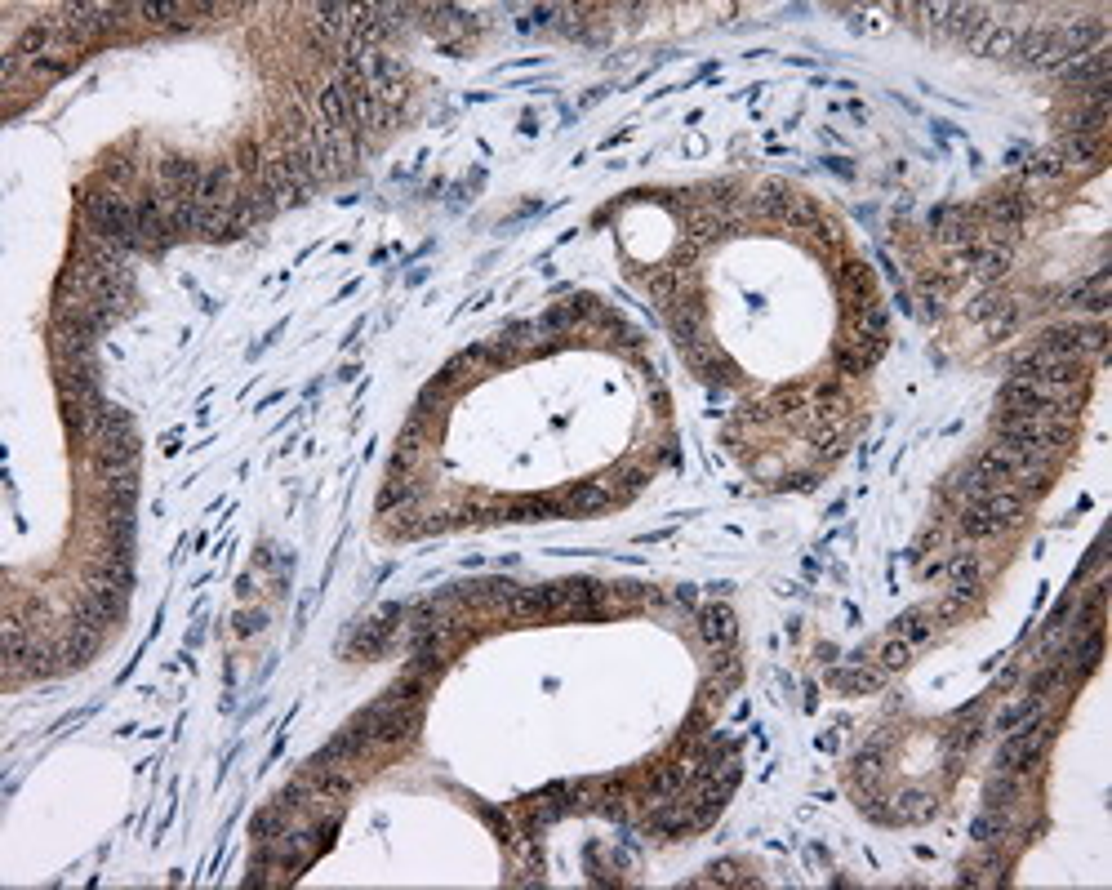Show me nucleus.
<instances>
[{"mask_svg": "<svg viewBox=\"0 0 1112 890\" xmlns=\"http://www.w3.org/2000/svg\"><path fill=\"white\" fill-rule=\"evenodd\" d=\"M89 450H94V472L107 481V477H121V472H134L143 445H138V432L129 428V432H98Z\"/></svg>", "mask_w": 1112, "mask_h": 890, "instance_id": "20e7f679", "label": "nucleus"}, {"mask_svg": "<svg viewBox=\"0 0 1112 890\" xmlns=\"http://www.w3.org/2000/svg\"><path fill=\"white\" fill-rule=\"evenodd\" d=\"M677 601H681V606H694V588H690V583H681V588H677Z\"/></svg>", "mask_w": 1112, "mask_h": 890, "instance_id": "09e8293b", "label": "nucleus"}, {"mask_svg": "<svg viewBox=\"0 0 1112 890\" xmlns=\"http://www.w3.org/2000/svg\"><path fill=\"white\" fill-rule=\"evenodd\" d=\"M396 619H401V606H383L374 619H365L356 628V637L347 641V650L361 659H379L387 646H392V632H396Z\"/></svg>", "mask_w": 1112, "mask_h": 890, "instance_id": "0eeeda50", "label": "nucleus"}, {"mask_svg": "<svg viewBox=\"0 0 1112 890\" xmlns=\"http://www.w3.org/2000/svg\"><path fill=\"white\" fill-rule=\"evenodd\" d=\"M419 503V490L410 486V477H387L379 499H374V508H379V517H387V512H405Z\"/></svg>", "mask_w": 1112, "mask_h": 890, "instance_id": "bb28decb", "label": "nucleus"}, {"mask_svg": "<svg viewBox=\"0 0 1112 890\" xmlns=\"http://www.w3.org/2000/svg\"><path fill=\"white\" fill-rule=\"evenodd\" d=\"M481 819H485V824L494 828V833L503 837V842H516V837H512V828H508V815H503V810H494V806H481Z\"/></svg>", "mask_w": 1112, "mask_h": 890, "instance_id": "49530a36", "label": "nucleus"}, {"mask_svg": "<svg viewBox=\"0 0 1112 890\" xmlns=\"http://www.w3.org/2000/svg\"><path fill=\"white\" fill-rule=\"evenodd\" d=\"M757 877L743 873V864H734V859H717V864H708V877H703V886H752Z\"/></svg>", "mask_w": 1112, "mask_h": 890, "instance_id": "4c0bfd02", "label": "nucleus"}, {"mask_svg": "<svg viewBox=\"0 0 1112 890\" xmlns=\"http://www.w3.org/2000/svg\"><path fill=\"white\" fill-rule=\"evenodd\" d=\"M1015 325H1019V308H1015V303H1006L1001 312H992V316H988V321H984V330H988V339H1006V334L1015 330Z\"/></svg>", "mask_w": 1112, "mask_h": 890, "instance_id": "79ce46f5", "label": "nucleus"}, {"mask_svg": "<svg viewBox=\"0 0 1112 890\" xmlns=\"http://www.w3.org/2000/svg\"><path fill=\"white\" fill-rule=\"evenodd\" d=\"M1015 677H1019V672H1015V668H1006V672H1001V677H997V686H992V695H1001V690H1010V686H1015Z\"/></svg>", "mask_w": 1112, "mask_h": 890, "instance_id": "de8ad7c7", "label": "nucleus"}, {"mask_svg": "<svg viewBox=\"0 0 1112 890\" xmlns=\"http://www.w3.org/2000/svg\"><path fill=\"white\" fill-rule=\"evenodd\" d=\"M610 503H614V494H610V486H601V481H579V486L565 490V512H570V517H597Z\"/></svg>", "mask_w": 1112, "mask_h": 890, "instance_id": "2eb2a0df", "label": "nucleus"}, {"mask_svg": "<svg viewBox=\"0 0 1112 890\" xmlns=\"http://www.w3.org/2000/svg\"><path fill=\"white\" fill-rule=\"evenodd\" d=\"M419 721H423V708H401V704H387V699H374V704L356 712L347 726L361 730L374 748H405L419 735Z\"/></svg>", "mask_w": 1112, "mask_h": 890, "instance_id": "f257e3e1", "label": "nucleus"}, {"mask_svg": "<svg viewBox=\"0 0 1112 890\" xmlns=\"http://www.w3.org/2000/svg\"><path fill=\"white\" fill-rule=\"evenodd\" d=\"M414 463H419V450H405V445H396L392 459H387V477H410Z\"/></svg>", "mask_w": 1112, "mask_h": 890, "instance_id": "37998d69", "label": "nucleus"}, {"mask_svg": "<svg viewBox=\"0 0 1112 890\" xmlns=\"http://www.w3.org/2000/svg\"><path fill=\"white\" fill-rule=\"evenodd\" d=\"M1046 744H1050V721L1037 712V717H1028L1019 730L1001 735L997 770H1001V775H1015V779L1032 775V770L1041 766V753H1046Z\"/></svg>", "mask_w": 1112, "mask_h": 890, "instance_id": "f03ea898", "label": "nucleus"}, {"mask_svg": "<svg viewBox=\"0 0 1112 890\" xmlns=\"http://www.w3.org/2000/svg\"><path fill=\"white\" fill-rule=\"evenodd\" d=\"M285 828H290V810H285L281 801H267V806H258L254 819H250V837H254V842H276Z\"/></svg>", "mask_w": 1112, "mask_h": 890, "instance_id": "b1692460", "label": "nucleus"}, {"mask_svg": "<svg viewBox=\"0 0 1112 890\" xmlns=\"http://www.w3.org/2000/svg\"><path fill=\"white\" fill-rule=\"evenodd\" d=\"M685 788H690V770H685V761H659V766H650V775H645V797L654 801H677Z\"/></svg>", "mask_w": 1112, "mask_h": 890, "instance_id": "f8f14e48", "label": "nucleus"}, {"mask_svg": "<svg viewBox=\"0 0 1112 890\" xmlns=\"http://www.w3.org/2000/svg\"><path fill=\"white\" fill-rule=\"evenodd\" d=\"M303 775L312 779V788H316L321 801H343V797L356 793V779L347 775V766H307Z\"/></svg>", "mask_w": 1112, "mask_h": 890, "instance_id": "dca6fc26", "label": "nucleus"}, {"mask_svg": "<svg viewBox=\"0 0 1112 890\" xmlns=\"http://www.w3.org/2000/svg\"><path fill=\"white\" fill-rule=\"evenodd\" d=\"M930 227H935V236L948 250L984 241V223H979V214L970 205H939V210H930Z\"/></svg>", "mask_w": 1112, "mask_h": 890, "instance_id": "39448f33", "label": "nucleus"}, {"mask_svg": "<svg viewBox=\"0 0 1112 890\" xmlns=\"http://www.w3.org/2000/svg\"><path fill=\"white\" fill-rule=\"evenodd\" d=\"M1055 152H1059V161H1064V170H1072V165H1099V161H1104V138L1064 134Z\"/></svg>", "mask_w": 1112, "mask_h": 890, "instance_id": "412c9836", "label": "nucleus"}, {"mask_svg": "<svg viewBox=\"0 0 1112 890\" xmlns=\"http://www.w3.org/2000/svg\"><path fill=\"white\" fill-rule=\"evenodd\" d=\"M1108 72H1112V49H1104V45L1059 67L1064 85H1077V89H1086V85H1095V81H1108Z\"/></svg>", "mask_w": 1112, "mask_h": 890, "instance_id": "ddd939ff", "label": "nucleus"}, {"mask_svg": "<svg viewBox=\"0 0 1112 890\" xmlns=\"http://www.w3.org/2000/svg\"><path fill=\"white\" fill-rule=\"evenodd\" d=\"M1037 712H1046V699H1041V695H1024L1019 704H1010V708H1001V712H997L992 730H997V735H1010V730H1019L1028 717H1037Z\"/></svg>", "mask_w": 1112, "mask_h": 890, "instance_id": "7c9ffc66", "label": "nucleus"}, {"mask_svg": "<svg viewBox=\"0 0 1112 890\" xmlns=\"http://www.w3.org/2000/svg\"><path fill=\"white\" fill-rule=\"evenodd\" d=\"M1024 174L1032 183H1059L1068 170H1064V161H1059V152H1032L1024 161Z\"/></svg>", "mask_w": 1112, "mask_h": 890, "instance_id": "c9c22d12", "label": "nucleus"}, {"mask_svg": "<svg viewBox=\"0 0 1112 890\" xmlns=\"http://www.w3.org/2000/svg\"><path fill=\"white\" fill-rule=\"evenodd\" d=\"M1019 793H1024V784H1019L1015 775H1001L997 770V775L984 784V806L988 810H1010L1019 801Z\"/></svg>", "mask_w": 1112, "mask_h": 890, "instance_id": "2f4dec72", "label": "nucleus"}, {"mask_svg": "<svg viewBox=\"0 0 1112 890\" xmlns=\"http://www.w3.org/2000/svg\"><path fill=\"white\" fill-rule=\"evenodd\" d=\"M201 161H192V156L183 152H161L156 156V192L161 196H196V187H201Z\"/></svg>", "mask_w": 1112, "mask_h": 890, "instance_id": "423d86ee", "label": "nucleus"}, {"mask_svg": "<svg viewBox=\"0 0 1112 890\" xmlns=\"http://www.w3.org/2000/svg\"><path fill=\"white\" fill-rule=\"evenodd\" d=\"M428 690H432V677H423V672H410V668H405V677H396L392 686L383 690V699H387V704H401V708H423Z\"/></svg>", "mask_w": 1112, "mask_h": 890, "instance_id": "aec40b11", "label": "nucleus"}, {"mask_svg": "<svg viewBox=\"0 0 1112 890\" xmlns=\"http://www.w3.org/2000/svg\"><path fill=\"white\" fill-rule=\"evenodd\" d=\"M605 481H614V486H610L614 503H628V499H637V494L650 486V468H641V463H619V468H614Z\"/></svg>", "mask_w": 1112, "mask_h": 890, "instance_id": "a878e982", "label": "nucleus"}, {"mask_svg": "<svg viewBox=\"0 0 1112 890\" xmlns=\"http://www.w3.org/2000/svg\"><path fill=\"white\" fill-rule=\"evenodd\" d=\"M832 370H837L841 379H859V374H868L872 365H868V356H863L855 343L837 339V343H832Z\"/></svg>", "mask_w": 1112, "mask_h": 890, "instance_id": "473e14b6", "label": "nucleus"}, {"mask_svg": "<svg viewBox=\"0 0 1112 890\" xmlns=\"http://www.w3.org/2000/svg\"><path fill=\"white\" fill-rule=\"evenodd\" d=\"M890 672H881L877 664H846V668H832L828 672V686L841 690V695H877L881 686H886Z\"/></svg>", "mask_w": 1112, "mask_h": 890, "instance_id": "9d476101", "label": "nucleus"}, {"mask_svg": "<svg viewBox=\"0 0 1112 890\" xmlns=\"http://www.w3.org/2000/svg\"><path fill=\"white\" fill-rule=\"evenodd\" d=\"M943 575H948V583H952L948 592L975 601V592H979V557L975 552H952V557L943 561Z\"/></svg>", "mask_w": 1112, "mask_h": 890, "instance_id": "f3484780", "label": "nucleus"}, {"mask_svg": "<svg viewBox=\"0 0 1112 890\" xmlns=\"http://www.w3.org/2000/svg\"><path fill=\"white\" fill-rule=\"evenodd\" d=\"M823 223V210L819 205L810 201V196H792V205H788V214H783V227H792V232H814V227Z\"/></svg>", "mask_w": 1112, "mask_h": 890, "instance_id": "72a5a7b5", "label": "nucleus"}, {"mask_svg": "<svg viewBox=\"0 0 1112 890\" xmlns=\"http://www.w3.org/2000/svg\"><path fill=\"white\" fill-rule=\"evenodd\" d=\"M1015 45H1019V32H1010V27H1001V23H992L975 41V49L984 58H1006V54H1015Z\"/></svg>", "mask_w": 1112, "mask_h": 890, "instance_id": "f704fd0d", "label": "nucleus"}, {"mask_svg": "<svg viewBox=\"0 0 1112 890\" xmlns=\"http://www.w3.org/2000/svg\"><path fill=\"white\" fill-rule=\"evenodd\" d=\"M98 646H103V637H98V632H89V628H81V623H67V632H63V641H58V668H85L89 659L98 655Z\"/></svg>", "mask_w": 1112, "mask_h": 890, "instance_id": "9b49d317", "label": "nucleus"}, {"mask_svg": "<svg viewBox=\"0 0 1112 890\" xmlns=\"http://www.w3.org/2000/svg\"><path fill=\"white\" fill-rule=\"evenodd\" d=\"M979 508H984V512H992V517H997L1001 526H1019V521H1024V508H1028V499H1024V494H1019V490L1001 486V490L984 494V499H979Z\"/></svg>", "mask_w": 1112, "mask_h": 890, "instance_id": "4be33fe9", "label": "nucleus"}, {"mask_svg": "<svg viewBox=\"0 0 1112 890\" xmlns=\"http://www.w3.org/2000/svg\"><path fill=\"white\" fill-rule=\"evenodd\" d=\"M454 401V392L445 388V383H428V388L419 392V405H414V414H423V419H428V414H436V410H445V405Z\"/></svg>", "mask_w": 1112, "mask_h": 890, "instance_id": "ea45409f", "label": "nucleus"}, {"mask_svg": "<svg viewBox=\"0 0 1112 890\" xmlns=\"http://www.w3.org/2000/svg\"><path fill=\"white\" fill-rule=\"evenodd\" d=\"M1046 49H1050V27H1032L1028 36H1019L1015 54H1019V63H1028V67H1041V58H1046Z\"/></svg>", "mask_w": 1112, "mask_h": 890, "instance_id": "58836bf2", "label": "nucleus"}, {"mask_svg": "<svg viewBox=\"0 0 1112 890\" xmlns=\"http://www.w3.org/2000/svg\"><path fill=\"white\" fill-rule=\"evenodd\" d=\"M316 125H321L325 134L352 130V116H347V103H343V94H339V85H334V81H325L321 89H316Z\"/></svg>", "mask_w": 1112, "mask_h": 890, "instance_id": "4468645a", "label": "nucleus"}, {"mask_svg": "<svg viewBox=\"0 0 1112 890\" xmlns=\"http://www.w3.org/2000/svg\"><path fill=\"white\" fill-rule=\"evenodd\" d=\"M872 664H877L881 672H903L912 664V646L908 641H899V637H886L877 646V659H872Z\"/></svg>", "mask_w": 1112, "mask_h": 890, "instance_id": "e433bc0d", "label": "nucleus"}, {"mask_svg": "<svg viewBox=\"0 0 1112 890\" xmlns=\"http://www.w3.org/2000/svg\"><path fill=\"white\" fill-rule=\"evenodd\" d=\"M1059 681H1064V668H1059L1055 659H1046V668H1037V672L1028 677V695H1041V699H1046L1050 690L1059 686Z\"/></svg>", "mask_w": 1112, "mask_h": 890, "instance_id": "a19ab883", "label": "nucleus"}, {"mask_svg": "<svg viewBox=\"0 0 1112 890\" xmlns=\"http://www.w3.org/2000/svg\"><path fill=\"white\" fill-rule=\"evenodd\" d=\"M445 668V641L441 632H419L410 650V672H423V677H436Z\"/></svg>", "mask_w": 1112, "mask_h": 890, "instance_id": "6ab92c4d", "label": "nucleus"}, {"mask_svg": "<svg viewBox=\"0 0 1112 890\" xmlns=\"http://www.w3.org/2000/svg\"><path fill=\"white\" fill-rule=\"evenodd\" d=\"M957 530L966 534V539H992V534H1001L1006 526H1001L992 512H984L979 503H961V517H957Z\"/></svg>", "mask_w": 1112, "mask_h": 890, "instance_id": "c756f323", "label": "nucleus"}, {"mask_svg": "<svg viewBox=\"0 0 1112 890\" xmlns=\"http://www.w3.org/2000/svg\"><path fill=\"white\" fill-rule=\"evenodd\" d=\"M890 806H895V824H921V819L935 815V797L921 793V788H903Z\"/></svg>", "mask_w": 1112, "mask_h": 890, "instance_id": "c85d7f7f", "label": "nucleus"}, {"mask_svg": "<svg viewBox=\"0 0 1112 890\" xmlns=\"http://www.w3.org/2000/svg\"><path fill=\"white\" fill-rule=\"evenodd\" d=\"M970 837H975V846H1001L1010 837V815L1006 810H979L975 819H970Z\"/></svg>", "mask_w": 1112, "mask_h": 890, "instance_id": "393cba45", "label": "nucleus"}, {"mask_svg": "<svg viewBox=\"0 0 1112 890\" xmlns=\"http://www.w3.org/2000/svg\"><path fill=\"white\" fill-rule=\"evenodd\" d=\"M645 828L663 842H681V837L694 833V819H690V806L677 797V801H654L650 815H645Z\"/></svg>", "mask_w": 1112, "mask_h": 890, "instance_id": "1a4fd4ad", "label": "nucleus"}, {"mask_svg": "<svg viewBox=\"0 0 1112 890\" xmlns=\"http://www.w3.org/2000/svg\"><path fill=\"white\" fill-rule=\"evenodd\" d=\"M1006 303H1010L1006 294L988 290V294H979V299L970 303V316H975V321H988V316H992V312H1001V308H1006Z\"/></svg>", "mask_w": 1112, "mask_h": 890, "instance_id": "c03bdc74", "label": "nucleus"}, {"mask_svg": "<svg viewBox=\"0 0 1112 890\" xmlns=\"http://www.w3.org/2000/svg\"><path fill=\"white\" fill-rule=\"evenodd\" d=\"M890 637H899V641H908L912 650L917 646H926L930 637H935V615H930L926 606H912V610H903V615L890 623Z\"/></svg>", "mask_w": 1112, "mask_h": 890, "instance_id": "a211bd4d", "label": "nucleus"}, {"mask_svg": "<svg viewBox=\"0 0 1112 890\" xmlns=\"http://www.w3.org/2000/svg\"><path fill=\"white\" fill-rule=\"evenodd\" d=\"M694 632H699L703 646L726 650V646H734V637H739V623H734V610L726 601H708V606L694 610Z\"/></svg>", "mask_w": 1112, "mask_h": 890, "instance_id": "6e6552de", "label": "nucleus"}, {"mask_svg": "<svg viewBox=\"0 0 1112 890\" xmlns=\"http://www.w3.org/2000/svg\"><path fill=\"white\" fill-rule=\"evenodd\" d=\"M1037 348L1050 352V356H1072V361H1086V356H1081V334H1077V325H1050V330H1041Z\"/></svg>", "mask_w": 1112, "mask_h": 890, "instance_id": "cd10ccee", "label": "nucleus"}, {"mask_svg": "<svg viewBox=\"0 0 1112 890\" xmlns=\"http://www.w3.org/2000/svg\"><path fill=\"white\" fill-rule=\"evenodd\" d=\"M174 245L170 236V223H165V210H161V196L156 187H143L134 192V250L143 254H165Z\"/></svg>", "mask_w": 1112, "mask_h": 890, "instance_id": "7ed1b4c3", "label": "nucleus"}, {"mask_svg": "<svg viewBox=\"0 0 1112 890\" xmlns=\"http://www.w3.org/2000/svg\"><path fill=\"white\" fill-rule=\"evenodd\" d=\"M236 637H254V632H263V623H267V615L263 610H236Z\"/></svg>", "mask_w": 1112, "mask_h": 890, "instance_id": "a18cd8bd", "label": "nucleus"}, {"mask_svg": "<svg viewBox=\"0 0 1112 890\" xmlns=\"http://www.w3.org/2000/svg\"><path fill=\"white\" fill-rule=\"evenodd\" d=\"M98 183L116 187V192L134 196V183H138V161H129V152H112L103 165H98Z\"/></svg>", "mask_w": 1112, "mask_h": 890, "instance_id": "5701e85b", "label": "nucleus"}]
</instances>
